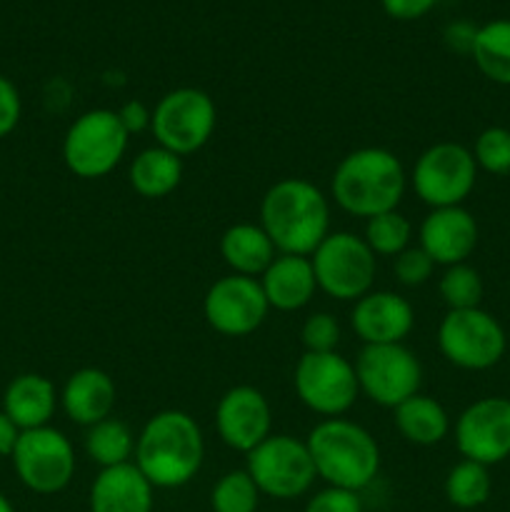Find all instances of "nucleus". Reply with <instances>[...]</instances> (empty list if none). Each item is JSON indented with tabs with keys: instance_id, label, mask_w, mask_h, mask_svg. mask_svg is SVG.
I'll return each instance as SVG.
<instances>
[{
	"instance_id": "obj_1",
	"label": "nucleus",
	"mask_w": 510,
	"mask_h": 512,
	"mask_svg": "<svg viewBox=\"0 0 510 512\" xmlns=\"http://www.w3.org/2000/svg\"><path fill=\"white\" fill-rule=\"evenodd\" d=\"M205 458L203 433L183 410L153 415L135 440V465L153 488H183Z\"/></svg>"
},
{
	"instance_id": "obj_2",
	"label": "nucleus",
	"mask_w": 510,
	"mask_h": 512,
	"mask_svg": "<svg viewBox=\"0 0 510 512\" xmlns=\"http://www.w3.org/2000/svg\"><path fill=\"white\" fill-rule=\"evenodd\" d=\"M260 228L280 255L308 258L328 238V200L303 178L278 180L260 203Z\"/></svg>"
},
{
	"instance_id": "obj_3",
	"label": "nucleus",
	"mask_w": 510,
	"mask_h": 512,
	"mask_svg": "<svg viewBox=\"0 0 510 512\" xmlns=\"http://www.w3.org/2000/svg\"><path fill=\"white\" fill-rule=\"evenodd\" d=\"M330 190L345 213L370 220L398 208L405 193V170L390 150L360 148L340 160Z\"/></svg>"
},
{
	"instance_id": "obj_4",
	"label": "nucleus",
	"mask_w": 510,
	"mask_h": 512,
	"mask_svg": "<svg viewBox=\"0 0 510 512\" xmlns=\"http://www.w3.org/2000/svg\"><path fill=\"white\" fill-rule=\"evenodd\" d=\"M315 475L330 488H368L380 470V448L373 435L343 418H328L310 430L305 440Z\"/></svg>"
},
{
	"instance_id": "obj_5",
	"label": "nucleus",
	"mask_w": 510,
	"mask_h": 512,
	"mask_svg": "<svg viewBox=\"0 0 510 512\" xmlns=\"http://www.w3.org/2000/svg\"><path fill=\"white\" fill-rule=\"evenodd\" d=\"M128 138L115 110H88L65 133L63 160L78 178H103L123 160Z\"/></svg>"
},
{
	"instance_id": "obj_6",
	"label": "nucleus",
	"mask_w": 510,
	"mask_h": 512,
	"mask_svg": "<svg viewBox=\"0 0 510 512\" xmlns=\"http://www.w3.org/2000/svg\"><path fill=\"white\" fill-rule=\"evenodd\" d=\"M218 110L213 98L198 88L170 90L155 105L150 130L160 148L175 155L198 153L213 138Z\"/></svg>"
},
{
	"instance_id": "obj_7",
	"label": "nucleus",
	"mask_w": 510,
	"mask_h": 512,
	"mask_svg": "<svg viewBox=\"0 0 510 512\" xmlns=\"http://www.w3.org/2000/svg\"><path fill=\"white\" fill-rule=\"evenodd\" d=\"M310 263L318 288L335 300H360L373 288L375 253L353 233H328Z\"/></svg>"
},
{
	"instance_id": "obj_8",
	"label": "nucleus",
	"mask_w": 510,
	"mask_h": 512,
	"mask_svg": "<svg viewBox=\"0 0 510 512\" xmlns=\"http://www.w3.org/2000/svg\"><path fill=\"white\" fill-rule=\"evenodd\" d=\"M250 478L258 485L260 495L278 500H293L308 493L315 475L308 445L290 435H270L248 453Z\"/></svg>"
},
{
	"instance_id": "obj_9",
	"label": "nucleus",
	"mask_w": 510,
	"mask_h": 512,
	"mask_svg": "<svg viewBox=\"0 0 510 512\" xmlns=\"http://www.w3.org/2000/svg\"><path fill=\"white\" fill-rule=\"evenodd\" d=\"M438 345L445 360L463 370H488L505 355V330L480 308L448 310L438 328Z\"/></svg>"
},
{
	"instance_id": "obj_10",
	"label": "nucleus",
	"mask_w": 510,
	"mask_h": 512,
	"mask_svg": "<svg viewBox=\"0 0 510 512\" xmlns=\"http://www.w3.org/2000/svg\"><path fill=\"white\" fill-rule=\"evenodd\" d=\"M358 385L373 403L383 408H398L408 398L418 395L423 383L420 360L403 343L365 345L355 360Z\"/></svg>"
},
{
	"instance_id": "obj_11",
	"label": "nucleus",
	"mask_w": 510,
	"mask_h": 512,
	"mask_svg": "<svg viewBox=\"0 0 510 512\" xmlns=\"http://www.w3.org/2000/svg\"><path fill=\"white\" fill-rule=\"evenodd\" d=\"M10 458L20 483L38 495L60 493L75 475L73 445L60 430L48 425L23 430Z\"/></svg>"
},
{
	"instance_id": "obj_12",
	"label": "nucleus",
	"mask_w": 510,
	"mask_h": 512,
	"mask_svg": "<svg viewBox=\"0 0 510 512\" xmlns=\"http://www.w3.org/2000/svg\"><path fill=\"white\" fill-rule=\"evenodd\" d=\"M295 393L300 403L325 418H340L360 393L355 365L338 353H305L295 365Z\"/></svg>"
},
{
	"instance_id": "obj_13",
	"label": "nucleus",
	"mask_w": 510,
	"mask_h": 512,
	"mask_svg": "<svg viewBox=\"0 0 510 512\" xmlns=\"http://www.w3.org/2000/svg\"><path fill=\"white\" fill-rule=\"evenodd\" d=\"M478 165L460 143H438L425 150L413 168V188L430 208H455L475 188Z\"/></svg>"
},
{
	"instance_id": "obj_14",
	"label": "nucleus",
	"mask_w": 510,
	"mask_h": 512,
	"mask_svg": "<svg viewBox=\"0 0 510 512\" xmlns=\"http://www.w3.org/2000/svg\"><path fill=\"white\" fill-rule=\"evenodd\" d=\"M270 305L255 278L225 275L205 293L203 313L210 328L228 338H243L263 325Z\"/></svg>"
},
{
	"instance_id": "obj_15",
	"label": "nucleus",
	"mask_w": 510,
	"mask_h": 512,
	"mask_svg": "<svg viewBox=\"0 0 510 512\" xmlns=\"http://www.w3.org/2000/svg\"><path fill=\"white\" fill-rule=\"evenodd\" d=\"M455 445L465 460L495 465L510 458V400L480 398L460 413Z\"/></svg>"
},
{
	"instance_id": "obj_16",
	"label": "nucleus",
	"mask_w": 510,
	"mask_h": 512,
	"mask_svg": "<svg viewBox=\"0 0 510 512\" xmlns=\"http://www.w3.org/2000/svg\"><path fill=\"white\" fill-rule=\"evenodd\" d=\"M270 405L258 388L235 385L215 408V428L228 448L248 455L270 438Z\"/></svg>"
},
{
	"instance_id": "obj_17",
	"label": "nucleus",
	"mask_w": 510,
	"mask_h": 512,
	"mask_svg": "<svg viewBox=\"0 0 510 512\" xmlns=\"http://www.w3.org/2000/svg\"><path fill=\"white\" fill-rule=\"evenodd\" d=\"M350 323L365 345H390L408 338L415 315L408 300L400 295L390 290H370L368 295L355 300Z\"/></svg>"
},
{
	"instance_id": "obj_18",
	"label": "nucleus",
	"mask_w": 510,
	"mask_h": 512,
	"mask_svg": "<svg viewBox=\"0 0 510 512\" xmlns=\"http://www.w3.org/2000/svg\"><path fill=\"white\" fill-rule=\"evenodd\" d=\"M478 245V223L463 208H435L420 225V248L435 265H460L470 258Z\"/></svg>"
},
{
	"instance_id": "obj_19",
	"label": "nucleus",
	"mask_w": 510,
	"mask_h": 512,
	"mask_svg": "<svg viewBox=\"0 0 510 512\" xmlns=\"http://www.w3.org/2000/svg\"><path fill=\"white\" fill-rule=\"evenodd\" d=\"M90 512H153V485L135 463L103 468L90 485Z\"/></svg>"
},
{
	"instance_id": "obj_20",
	"label": "nucleus",
	"mask_w": 510,
	"mask_h": 512,
	"mask_svg": "<svg viewBox=\"0 0 510 512\" xmlns=\"http://www.w3.org/2000/svg\"><path fill=\"white\" fill-rule=\"evenodd\" d=\"M260 288L270 308L283 310V313L305 308L318 290L313 263L303 255H275V260L263 273Z\"/></svg>"
},
{
	"instance_id": "obj_21",
	"label": "nucleus",
	"mask_w": 510,
	"mask_h": 512,
	"mask_svg": "<svg viewBox=\"0 0 510 512\" xmlns=\"http://www.w3.org/2000/svg\"><path fill=\"white\" fill-rule=\"evenodd\" d=\"M115 398H118V390L108 373L98 368H83L68 378L60 403H63L65 415L75 425L93 428L100 420L110 418Z\"/></svg>"
},
{
	"instance_id": "obj_22",
	"label": "nucleus",
	"mask_w": 510,
	"mask_h": 512,
	"mask_svg": "<svg viewBox=\"0 0 510 512\" xmlns=\"http://www.w3.org/2000/svg\"><path fill=\"white\" fill-rule=\"evenodd\" d=\"M58 405L55 385L38 373H23L13 378L3 395V413L23 430L45 428Z\"/></svg>"
},
{
	"instance_id": "obj_23",
	"label": "nucleus",
	"mask_w": 510,
	"mask_h": 512,
	"mask_svg": "<svg viewBox=\"0 0 510 512\" xmlns=\"http://www.w3.org/2000/svg\"><path fill=\"white\" fill-rule=\"evenodd\" d=\"M275 245L260 225L238 223L230 225L220 238V255L235 275L255 278L268 270L275 260Z\"/></svg>"
},
{
	"instance_id": "obj_24",
	"label": "nucleus",
	"mask_w": 510,
	"mask_h": 512,
	"mask_svg": "<svg viewBox=\"0 0 510 512\" xmlns=\"http://www.w3.org/2000/svg\"><path fill=\"white\" fill-rule=\"evenodd\" d=\"M180 180H183V160L160 145L145 148L130 165V185L143 198H165L178 188Z\"/></svg>"
},
{
	"instance_id": "obj_25",
	"label": "nucleus",
	"mask_w": 510,
	"mask_h": 512,
	"mask_svg": "<svg viewBox=\"0 0 510 512\" xmlns=\"http://www.w3.org/2000/svg\"><path fill=\"white\" fill-rule=\"evenodd\" d=\"M395 425L408 443L438 445L448 435L450 420L443 405L428 395H413L395 408Z\"/></svg>"
},
{
	"instance_id": "obj_26",
	"label": "nucleus",
	"mask_w": 510,
	"mask_h": 512,
	"mask_svg": "<svg viewBox=\"0 0 510 512\" xmlns=\"http://www.w3.org/2000/svg\"><path fill=\"white\" fill-rule=\"evenodd\" d=\"M475 65L488 80L510 85V20H490L475 30L473 48Z\"/></svg>"
},
{
	"instance_id": "obj_27",
	"label": "nucleus",
	"mask_w": 510,
	"mask_h": 512,
	"mask_svg": "<svg viewBox=\"0 0 510 512\" xmlns=\"http://www.w3.org/2000/svg\"><path fill=\"white\" fill-rule=\"evenodd\" d=\"M85 453L100 468H115V465L130 463L135 453L133 433H130L128 425L115 418L100 420L85 435Z\"/></svg>"
},
{
	"instance_id": "obj_28",
	"label": "nucleus",
	"mask_w": 510,
	"mask_h": 512,
	"mask_svg": "<svg viewBox=\"0 0 510 512\" xmlns=\"http://www.w3.org/2000/svg\"><path fill=\"white\" fill-rule=\"evenodd\" d=\"M490 488H493V483H490L488 468L473 463V460L458 463L445 478V498L460 510H473L488 503Z\"/></svg>"
},
{
	"instance_id": "obj_29",
	"label": "nucleus",
	"mask_w": 510,
	"mask_h": 512,
	"mask_svg": "<svg viewBox=\"0 0 510 512\" xmlns=\"http://www.w3.org/2000/svg\"><path fill=\"white\" fill-rule=\"evenodd\" d=\"M260 503V490L248 470H230L215 483L210 493L213 512H255Z\"/></svg>"
},
{
	"instance_id": "obj_30",
	"label": "nucleus",
	"mask_w": 510,
	"mask_h": 512,
	"mask_svg": "<svg viewBox=\"0 0 510 512\" xmlns=\"http://www.w3.org/2000/svg\"><path fill=\"white\" fill-rule=\"evenodd\" d=\"M410 235H413V228H410L408 218L400 215L398 210L375 215L365 225V243L375 255H393L395 258L408 248Z\"/></svg>"
},
{
	"instance_id": "obj_31",
	"label": "nucleus",
	"mask_w": 510,
	"mask_h": 512,
	"mask_svg": "<svg viewBox=\"0 0 510 512\" xmlns=\"http://www.w3.org/2000/svg\"><path fill=\"white\" fill-rule=\"evenodd\" d=\"M440 295L448 310H470L480 308L483 300V278L475 268L460 263L450 265L440 278Z\"/></svg>"
},
{
	"instance_id": "obj_32",
	"label": "nucleus",
	"mask_w": 510,
	"mask_h": 512,
	"mask_svg": "<svg viewBox=\"0 0 510 512\" xmlns=\"http://www.w3.org/2000/svg\"><path fill=\"white\" fill-rule=\"evenodd\" d=\"M473 158L478 168L490 175H510V130L508 128H485L478 135L473 148Z\"/></svg>"
},
{
	"instance_id": "obj_33",
	"label": "nucleus",
	"mask_w": 510,
	"mask_h": 512,
	"mask_svg": "<svg viewBox=\"0 0 510 512\" xmlns=\"http://www.w3.org/2000/svg\"><path fill=\"white\" fill-rule=\"evenodd\" d=\"M305 353H335L340 343V325L330 313L310 315L300 330Z\"/></svg>"
},
{
	"instance_id": "obj_34",
	"label": "nucleus",
	"mask_w": 510,
	"mask_h": 512,
	"mask_svg": "<svg viewBox=\"0 0 510 512\" xmlns=\"http://www.w3.org/2000/svg\"><path fill=\"white\" fill-rule=\"evenodd\" d=\"M433 258L425 253L423 248H405L403 253L395 255L393 273L398 278V283L408 285V288H418V285L428 283L430 275H433Z\"/></svg>"
},
{
	"instance_id": "obj_35",
	"label": "nucleus",
	"mask_w": 510,
	"mask_h": 512,
	"mask_svg": "<svg viewBox=\"0 0 510 512\" xmlns=\"http://www.w3.org/2000/svg\"><path fill=\"white\" fill-rule=\"evenodd\" d=\"M305 512H363L358 493L345 488H325L315 493L305 505Z\"/></svg>"
},
{
	"instance_id": "obj_36",
	"label": "nucleus",
	"mask_w": 510,
	"mask_h": 512,
	"mask_svg": "<svg viewBox=\"0 0 510 512\" xmlns=\"http://www.w3.org/2000/svg\"><path fill=\"white\" fill-rule=\"evenodd\" d=\"M20 93L5 75H0V140L8 138L20 120Z\"/></svg>"
},
{
	"instance_id": "obj_37",
	"label": "nucleus",
	"mask_w": 510,
	"mask_h": 512,
	"mask_svg": "<svg viewBox=\"0 0 510 512\" xmlns=\"http://www.w3.org/2000/svg\"><path fill=\"white\" fill-rule=\"evenodd\" d=\"M385 8V13L395 20H415L423 18L425 13H430L438 0H380Z\"/></svg>"
},
{
	"instance_id": "obj_38",
	"label": "nucleus",
	"mask_w": 510,
	"mask_h": 512,
	"mask_svg": "<svg viewBox=\"0 0 510 512\" xmlns=\"http://www.w3.org/2000/svg\"><path fill=\"white\" fill-rule=\"evenodd\" d=\"M118 118L120 123H123V128L128 130V135H133V133H140V130L150 128V118H153V113H150V110L145 108V103H140V100H130V103H125L123 108L118 110Z\"/></svg>"
},
{
	"instance_id": "obj_39",
	"label": "nucleus",
	"mask_w": 510,
	"mask_h": 512,
	"mask_svg": "<svg viewBox=\"0 0 510 512\" xmlns=\"http://www.w3.org/2000/svg\"><path fill=\"white\" fill-rule=\"evenodd\" d=\"M18 438L20 428L3 413V410H0V458H10V455H13Z\"/></svg>"
},
{
	"instance_id": "obj_40",
	"label": "nucleus",
	"mask_w": 510,
	"mask_h": 512,
	"mask_svg": "<svg viewBox=\"0 0 510 512\" xmlns=\"http://www.w3.org/2000/svg\"><path fill=\"white\" fill-rule=\"evenodd\" d=\"M450 30H453V33H463V30H465V40H458V48L468 50V53H470V48H473L475 30H478V28H470V25L458 23V25H450ZM460 38H463V35H460Z\"/></svg>"
},
{
	"instance_id": "obj_41",
	"label": "nucleus",
	"mask_w": 510,
	"mask_h": 512,
	"mask_svg": "<svg viewBox=\"0 0 510 512\" xmlns=\"http://www.w3.org/2000/svg\"><path fill=\"white\" fill-rule=\"evenodd\" d=\"M0 512H15L13 505L8 503V498H5V495H0Z\"/></svg>"
}]
</instances>
